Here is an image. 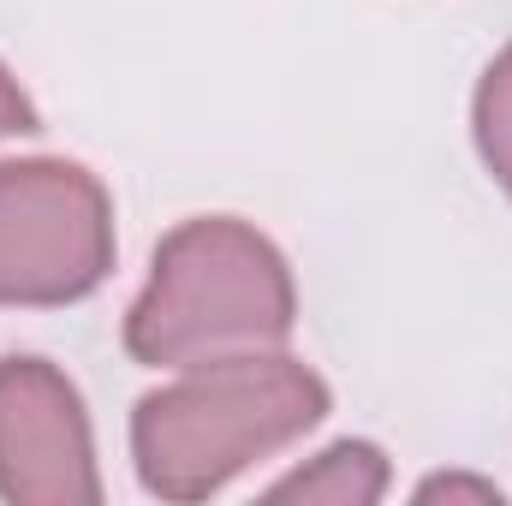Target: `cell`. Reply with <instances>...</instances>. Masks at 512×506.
<instances>
[{
  "label": "cell",
  "instance_id": "6da1fadb",
  "mask_svg": "<svg viewBox=\"0 0 512 506\" xmlns=\"http://www.w3.org/2000/svg\"><path fill=\"white\" fill-rule=\"evenodd\" d=\"M334 411L328 381L304 358L245 352L173 370L131 411V465L155 501H209L251 465L286 453Z\"/></svg>",
  "mask_w": 512,
  "mask_h": 506
},
{
  "label": "cell",
  "instance_id": "7a4b0ae2",
  "mask_svg": "<svg viewBox=\"0 0 512 506\" xmlns=\"http://www.w3.org/2000/svg\"><path fill=\"white\" fill-rule=\"evenodd\" d=\"M298 328L292 262L239 215L179 221L126 310V352L143 370H191L215 358L280 352Z\"/></svg>",
  "mask_w": 512,
  "mask_h": 506
},
{
  "label": "cell",
  "instance_id": "3957f363",
  "mask_svg": "<svg viewBox=\"0 0 512 506\" xmlns=\"http://www.w3.org/2000/svg\"><path fill=\"white\" fill-rule=\"evenodd\" d=\"M114 274V197L60 155L0 161V310H54Z\"/></svg>",
  "mask_w": 512,
  "mask_h": 506
},
{
  "label": "cell",
  "instance_id": "277c9868",
  "mask_svg": "<svg viewBox=\"0 0 512 506\" xmlns=\"http://www.w3.org/2000/svg\"><path fill=\"white\" fill-rule=\"evenodd\" d=\"M0 501L96 506V429L84 393L48 358H0Z\"/></svg>",
  "mask_w": 512,
  "mask_h": 506
},
{
  "label": "cell",
  "instance_id": "5b68a950",
  "mask_svg": "<svg viewBox=\"0 0 512 506\" xmlns=\"http://www.w3.org/2000/svg\"><path fill=\"white\" fill-rule=\"evenodd\" d=\"M393 483L387 453L376 441H334L316 459L292 465L286 477H274L262 495L268 501H310V506H376Z\"/></svg>",
  "mask_w": 512,
  "mask_h": 506
},
{
  "label": "cell",
  "instance_id": "8992f818",
  "mask_svg": "<svg viewBox=\"0 0 512 506\" xmlns=\"http://www.w3.org/2000/svg\"><path fill=\"white\" fill-rule=\"evenodd\" d=\"M471 137L489 167V179L512 197V42L483 66L477 96H471Z\"/></svg>",
  "mask_w": 512,
  "mask_h": 506
},
{
  "label": "cell",
  "instance_id": "52a82bcc",
  "mask_svg": "<svg viewBox=\"0 0 512 506\" xmlns=\"http://www.w3.org/2000/svg\"><path fill=\"white\" fill-rule=\"evenodd\" d=\"M417 501H477V506H501V483L489 477H465V471H441V477H423L417 483Z\"/></svg>",
  "mask_w": 512,
  "mask_h": 506
},
{
  "label": "cell",
  "instance_id": "ba28073f",
  "mask_svg": "<svg viewBox=\"0 0 512 506\" xmlns=\"http://www.w3.org/2000/svg\"><path fill=\"white\" fill-rule=\"evenodd\" d=\"M24 131H36V102L18 90V78L0 60V137H24Z\"/></svg>",
  "mask_w": 512,
  "mask_h": 506
}]
</instances>
